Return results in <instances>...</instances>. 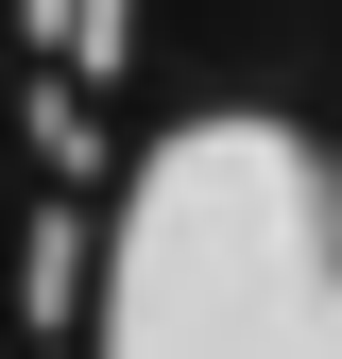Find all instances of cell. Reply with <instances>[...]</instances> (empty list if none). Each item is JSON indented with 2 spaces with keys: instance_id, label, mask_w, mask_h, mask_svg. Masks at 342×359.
<instances>
[{
  "instance_id": "1",
  "label": "cell",
  "mask_w": 342,
  "mask_h": 359,
  "mask_svg": "<svg viewBox=\"0 0 342 359\" xmlns=\"http://www.w3.org/2000/svg\"><path fill=\"white\" fill-rule=\"evenodd\" d=\"M103 325L171 359H342V154H308L274 103L171 120L120 205Z\"/></svg>"
}]
</instances>
